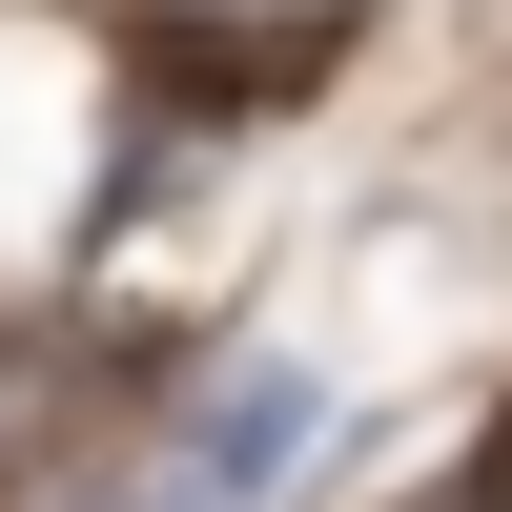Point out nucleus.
Instances as JSON below:
<instances>
[{
  "mask_svg": "<svg viewBox=\"0 0 512 512\" xmlns=\"http://www.w3.org/2000/svg\"><path fill=\"white\" fill-rule=\"evenodd\" d=\"M308 451H328V369H287V349H267V369H226V390L185 410V451L144 472V512H267Z\"/></svg>",
  "mask_w": 512,
  "mask_h": 512,
  "instance_id": "nucleus-1",
  "label": "nucleus"
}]
</instances>
